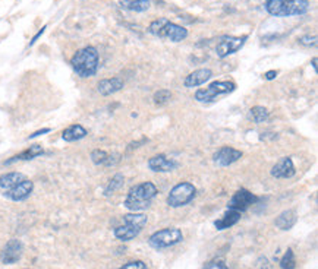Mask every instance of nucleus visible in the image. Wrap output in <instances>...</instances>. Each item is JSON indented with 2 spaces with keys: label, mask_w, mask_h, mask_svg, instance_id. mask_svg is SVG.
Instances as JSON below:
<instances>
[{
  "label": "nucleus",
  "mask_w": 318,
  "mask_h": 269,
  "mask_svg": "<svg viewBox=\"0 0 318 269\" xmlns=\"http://www.w3.org/2000/svg\"><path fill=\"white\" fill-rule=\"evenodd\" d=\"M248 37H223L215 46V53L220 59H225L227 56L239 52L244 44H245Z\"/></svg>",
  "instance_id": "obj_9"
},
{
  "label": "nucleus",
  "mask_w": 318,
  "mask_h": 269,
  "mask_svg": "<svg viewBox=\"0 0 318 269\" xmlns=\"http://www.w3.org/2000/svg\"><path fill=\"white\" fill-rule=\"evenodd\" d=\"M50 132V129H41V130H38V132H35V133H32L30 136V139H32V138H37V136H40V134H44V133H49Z\"/></svg>",
  "instance_id": "obj_33"
},
{
  "label": "nucleus",
  "mask_w": 318,
  "mask_h": 269,
  "mask_svg": "<svg viewBox=\"0 0 318 269\" xmlns=\"http://www.w3.org/2000/svg\"><path fill=\"white\" fill-rule=\"evenodd\" d=\"M182 240H184V234L179 228L169 227L153 233L148 238V244L155 250H163L181 243Z\"/></svg>",
  "instance_id": "obj_6"
},
{
  "label": "nucleus",
  "mask_w": 318,
  "mask_h": 269,
  "mask_svg": "<svg viewBox=\"0 0 318 269\" xmlns=\"http://www.w3.org/2000/svg\"><path fill=\"white\" fill-rule=\"evenodd\" d=\"M44 30H46V27H43V28H41L40 31H38V34H37V35H35V37H34V38H32V41L30 42V46H32V44H34V42L37 41V40H38V37H40L41 34H43V32H44Z\"/></svg>",
  "instance_id": "obj_35"
},
{
  "label": "nucleus",
  "mask_w": 318,
  "mask_h": 269,
  "mask_svg": "<svg viewBox=\"0 0 318 269\" xmlns=\"http://www.w3.org/2000/svg\"><path fill=\"white\" fill-rule=\"evenodd\" d=\"M236 85L230 81H218V82H213L210 86L198 89L195 93V100L200 103H213L218 97L222 95H227V94L235 91Z\"/></svg>",
  "instance_id": "obj_7"
},
{
  "label": "nucleus",
  "mask_w": 318,
  "mask_h": 269,
  "mask_svg": "<svg viewBox=\"0 0 318 269\" xmlns=\"http://www.w3.org/2000/svg\"><path fill=\"white\" fill-rule=\"evenodd\" d=\"M107 156H109V154H107L106 151H103V149H95V151H92L91 152L92 163L97 164V166H104Z\"/></svg>",
  "instance_id": "obj_28"
},
{
  "label": "nucleus",
  "mask_w": 318,
  "mask_h": 269,
  "mask_svg": "<svg viewBox=\"0 0 318 269\" xmlns=\"http://www.w3.org/2000/svg\"><path fill=\"white\" fill-rule=\"evenodd\" d=\"M280 268L282 269L296 268V259H295V253H293L292 249H287V252L283 255V258L280 260Z\"/></svg>",
  "instance_id": "obj_26"
},
{
  "label": "nucleus",
  "mask_w": 318,
  "mask_h": 269,
  "mask_svg": "<svg viewBox=\"0 0 318 269\" xmlns=\"http://www.w3.org/2000/svg\"><path fill=\"white\" fill-rule=\"evenodd\" d=\"M85 136H87V130L82 127L81 124H72L68 129L63 130L62 139L66 141V142H75V141L84 139Z\"/></svg>",
  "instance_id": "obj_20"
},
{
  "label": "nucleus",
  "mask_w": 318,
  "mask_h": 269,
  "mask_svg": "<svg viewBox=\"0 0 318 269\" xmlns=\"http://www.w3.org/2000/svg\"><path fill=\"white\" fill-rule=\"evenodd\" d=\"M123 88V81L121 78H110V79H102L97 85V91L102 95H112V94L121 91Z\"/></svg>",
  "instance_id": "obj_18"
},
{
  "label": "nucleus",
  "mask_w": 318,
  "mask_h": 269,
  "mask_svg": "<svg viewBox=\"0 0 318 269\" xmlns=\"http://www.w3.org/2000/svg\"><path fill=\"white\" fill-rule=\"evenodd\" d=\"M309 9V0H267L266 11L273 16L304 15Z\"/></svg>",
  "instance_id": "obj_3"
},
{
  "label": "nucleus",
  "mask_w": 318,
  "mask_h": 269,
  "mask_svg": "<svg viewBox=\"0 0 318 269\" xmlns=\"http://www.w3.org/2000/svg\"><path fill=\"white\" fill-rule=\"evenodd\" d=\"M170 98H172V93H170L169 89H160V91H157V93L154 94L153 97L154 103L157 104V105H164V104H167L170 101Z\"/></svg>",
  "instance_id": "obj_27"
},
{
  "label": "nucleus",
  "mask_w": 318,
  "mask_h": 269,
  "mask_svg": "<svg viewBox=\"0 0 318 269\" xmlns=\"http://www.w3.org/2000/svg\"><path fill=\"white\" fill-rule=\"evenodd\" d=\"M148 168L155 171V173H169V171L176 170L177 164L174 163L173 160L160 154V155H155L148 160Z\"/></svg>",
  "instance_id": "obj_15"
},
{
  "label": "nucleus",
  "mask_w": 318,
  "mask_h": 269,
  "mask_svg": "<svg viewBox=\"0 0 318 269\" xmlns=\"http://www.w3.org/2000/svg\"><path fill=\"white\" fill-rule=\"evenodd\" d=\"M72 68L81 78H90L98 69V52L94 47H85L73 54Z\"/></svg>",
  "instance_id": "obj_2"
},
{
  "label": "nucleus",
  "mask_w": 318,
  "mask_h": 269,
  "mask_svg": "<svg viewBox=\"0 0 318 269\" xmlns=\"http://www.w3.org/2000/svg\"><path fill=\"white\" fill-rule=\"evenodd\" d=\"M123 183H125V177H123L122 174H116V176L113 177L112 180L109 182L107 187L104 189V195H106V196L113 195L116 190H119V189L123 186Z\"/></svg>",
  "instance_id": "obj_24"
},
{
  "label": "nucleus",
  "mask_w": 318,
  "mask_h": 269,
  "mask_svg": "<svg viewBox=\"0 0 318 269\" xmlns=\"http://www.w3.org/2000/svg\"><path fill=\"white\" fill-rule=\"evenodd\" d=\"M147 222L148 218L145 214H138V212L126 214L123 215V226L114 228V236L122 241H131L135 237H138V234L143 231Z\"/></svg>",
  "instance_id": "obj_5"
},
{
  "label": "nucleus",
  "mask_w": 318,
  "mask_h": 269,
  "mask_svg": "<svg viewBox=\"0 0 318 269\" xmlns=\"http://www.w3.org/2000/svg\"><path fill=\"white\" fill-rule=\"evenodd\" d=\"M43 152H44V151H43V148H41L40 145H32L30 146L27 151L21 152L18 155L12 156L5 164H12V163H15V161H22V160H32V158H37L38 155H41Z\"/></svg>",
  "instance_id": "obj_21"
},
{
  "label": "nucleus",
  "mask_w": 318,
  "mask_h": 269,
  "mask_svg": "<svg viewBox=\"0 0 318 269\" xmlns=\"http://www.w3.org/2000/svg\"><path fill=\"white\" fill-rule=\"evenodd\" d=\"M211 76H213V72L210 69H198L185 78L184 85L186 88H196L207 82L208 79H211Z\"/></svg>",
  "instance_id": "obj_16"
},
{
  "label": "nucleus",
  "mask_w": 318,
  "mask_h": 269,
  "mask_svg": "<svg viewBox=\"0 0 318 269\" xmlns=\"http://www.w3.org/2000/svg\"><path fill=\"white\" fill-rule=\"evenodd\" d=\"M157 193H158V190L151 182L136 185L129 190L128 196L125 199V207L132 212L144 211V209L150 208L153 199L157 196Z\"/></svg>",
  "instance_id": "obj_1"
},
{
  "label": "nucleus",
  "mask_w": 318,
  "mask_h": 269,
  "mask_svg": "<svg viewBox=\"0 0 318 269\" xmlns=\"http://www.w3.org/2000/svg\"><path fill=\"white\" fill-rule=\"evenodd\" d=\"M148 31L155 37H160L164 40H170L173 42L184 41L188 37V30L185 27H181L177 24L170 22L167 18H158L150 24Z\"/></svg>",
  "instance_id": "obj_4"
},
{
  "label": "nucleus",
  "mask_w": 318,
  "mask_h": 269,
  "mask_svg": "<svg viewBox=\"0 0 318 269\" xmlns=\"http://www.w3.org/2000/svg\"><path fill=\"white\" fill-rule=\"evenodd\" d=\"M277 71H268V72L266 73V75H264V76H266V79H268V81H271V79H274V78H276L277 76Z\"/></svg>",
  "instance_id": "obj_34"
},
{
  "label": "nucleus",
  "mask_w": 318,
  "mask_h": 269,
  "mask_svg": "<svg viewBox=\"0 0 318 269\" xmlns=\"http://www.w3.org/2000/svg\"><path fill=\"white\" fill-rule=\"evenodd\" d=\"M32 189H34V183L28 178H25L21 183H18L16 186L5 190V196L10 199V200H13V202H21V200H25L27 197L30 196L32 193Z\"/></svg>",
  "instance_id": "obj_13"
},
{
  "label": "nucleus",
  "mask_w": 318,
  "mask_h": 269,
  "mask_svg": "<svg viewBox=\"0 0 318 269\" xmlns=\"http://www.w3.org/2000/svg\"><path fill=\"white\" fill-rule=\"evenodd\" d=\"M241 158H242V152L235 149V148H232V146H222L213 155L214 163L220 167L232 166L233 163H236Z\"/></svg>",
  "instance_id": "obj_12"
},
{
  "label": "nucleus",
  "mask_w": 318,
  "mask_h": 269,
  "mask_svg": "<svg viewBox=\"0 0 318 269\" xmlns=\"http://www.w3.org/2000/svg\"><path fill=\"white\" fill-rule=\"evenodd\" d=\"M119 161H121V155H119V154H109V156H107V160H106V164H104V166H107V167L116 166Z\"/></svg>",
  "instance_id": "obj_31"
},
{
  "label": "nucleus",
  "mask_w": 318,
  "mask_h": 269,
  "mask_svg": "<svg viewBox=\"0 0 318 269\" xmlns=\"http://www.w3.org/2000/svg\"><path fill=\"white\" fill-rule=\"evenodd\" d=\"M22 252H24L22 241L18 240V238H12V240H9V241L5 244V248L2 249V252H0V260H2V263H5V265H13V263H16L21 259Z\"/></svg>",
  "instance_id": "obj_10"
},
{
  "label": "nucleus",
  "mask_w": 318,
  "mask_h": 269,
  "mask_svg": "<svg viewBox=\"0 0 318 269\" xmlns=\"http://www.w3.org/2000/svg\"><path fill=\"white\" fill-rule=\"evenodd\" d=\"M196 196V187L192 183H179L170 190L167 196V205L172 208H181L188 205Z\"/></svg>",
  "instance_id": "obj_8"
},
{
  "label": "nucleus",
  "mask_w": 318,
  "mask_h": 269,
  "mask_svg": "<svg viewBox=\"0 0 318 269\" xmlns=\"http://www.w3.org/2000/svg\"><path fill=\"white\" fill-rule=\"evenodd\" d=\"M241 219V212L239 211H233V209H227L223 217L220 219L214 221V227L217 230H226V228L233 227L235 224H237V221Z\"/></svg>",
  "instance_id": "obj_19"
},
{
  "label": "nucleus",
  "mask_w": 318,
  "mask_h": 269,
  "mask_svg": "<svg viewBox=\"0 0 318 269\" xmlns=\"http://www.w3.org/2000/svg\"><path fill=\"white\" fill-rule=\"evenodd\" d=\"M22 180H25V176L22 173H8V174H3L0 177V187L8 190V189L16 186Z\"/></svg>",
  "instance_id": "obj_22"
},
{
  "label": "nucleus",
  "mask_w": 318,
  "mask_h": 269,
  "mask_svg": "<svg viewBox=\"0 0 318 269\" xmlns=\"http://www.w3.org/2000/svg\"><path fill=\"white\" fill-rule=\"evenodd\" d=\"M297 215L296 211L293 209H287V211H283L282 214H279V217L274 219V226L283 231H287L290 228H293V226L296 224Z\"/></svg>",
  "instance_id": "obj_17"
},
{
  "label": "nucleus",
  "mask_w": 318,
  "mask_h": 269,
  "mask_svg": "<svg viewBox=\"0 0 318 269\" xmlns=\"http://www.w3.org/2000/svg\"><path fill=\"white\" fill-rule=\"evenodd\" d=\"M123 3H125V6H122V8H126L129 11L135 12H145L151 5L150 0H123L122 5Z\"/></svg>",
  "instance_id": "obj_23"
},
{
  "label": "nucleus",
  "mask_w": 318,
  "mask_h": 269,
  "mask_svg": "<svg viewBox=\"0 0 318 269\" xmlns=\"http://www.w3.org/2000/svg\"><path fill=\"white\" fill-rule=\"evenodd\" d=\"M251 117L255 123H264L268 120L270 117V113L267 111V108L261 107V105H255L251 108Z\"/></svg>",
  "instance_id": "obj_25"
},
{
  "label": "nucleus",
  "mask_w": 318,
  "mask_h": 269,
  "mask_svg": "<svg viewBox=\"0 0 318 269\" xmlns=\"http://www.w3.org/2000/svg\"><path fill=\"white\" fill-rule=\"evenodd\" d=\"M256 200H258V197H256L254 193H251V192L246 190V189H241V190H237L235 195L232 196V199L229 200L227 209H233V211L242 212V211L248 209L251 205H254Z\"/></svg>",
  "instance_id": "obj_11"
},
{
  "label": "nucleus",
  "mask_w": 318,
  "mask_h": 269,
  "mask_svg": "<svg viewBox=\"0 0 318 269\" xmlns=\"http://www.w3.org/2000/svg\"><path fill=\"white\" fill-rule=\"evenodd\" d=\"M119 269H148V268H147V265L144 263L143 260H131V262H128V263L122 265Z\"/></svg>",
  "instance_id": "obj_29"
},
{
  "label": "nucleus",
  "mask_w": 318,
  "mask_h": 269,
  "mask_svg": "<svg viewBox=\"0 0 318 269\" xmlns=\"http://www.w3.org/2000/svg\"><path fill=\"white\" fill-rule=\"evenodd\" d=\"M299 42L301 44H304V46H315L317 44V37L315 35H307V37H302V38H299Z\"/></svg>",
  "instance_id": "obj_32"
},
{
  "label": "nucleus",
  "mask_w": 318,
  "mask_h": 269,
  "mask_svg": "<svg viewBox=\"0 0 318 269\" xmlns=\"http://www.w3.org/2000/svg\"><path fill=\"white\" fill-rule=\"evenodd\" d=\"M205 269H229V268H227V265H226V262L223 259H214V260H211V262L207 263Z\"/></svg>",
  "instance_id": "obj_30"
},
{
  "label": "nucleus",
  "mask_w": 318,
  "mask_h": 269,
  "mask_svg": "<svg viewBox=\"0 0 318 269\" xmlns=\"http://www.w3.org/2000/svg\"><path fill=\"white\" fill-rule=\"evenodd\" d=\"M312 68H314V71L317 72V57L312 59Z\"/></svg>",
  "instance_id": "obj_36"
},
{
  "label": "nucleus",
  "mask_w": 318,
  "mask_h": 269,
  "mask_svg": "<svg viewBox=\"0 0 318 269\" xmlns=\"http://www.w3.org/2000/svg\"><path fill=\"white\" fill-rule=\"evenodd\" d=\"M296 170L293 166V161L290 156H285L282 160H279L276 166L271 168V176L276 178H290L295 176Z\"/></svg>",
  "instance_id": "obj_14"
}]
</instances>
